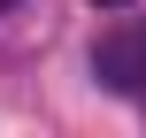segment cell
I'll use <instances>...</instances> for the list:
<instances>
[{"label": "cell", "mask_w": 146, "mask_h": 138, "mask_svg": "<svg viewBox=\"0 0 146 138\" xmlns=\"http://www.w3.org/2000/svg\"><path fill=\"white\" fill-rule=\"evenodd\" d=\"M92 77L108 92H146V31H108L92 46Z\"/></svg>", "instance_id": "obj_1"}, {"label": "cell", "mask_w": 146, "mask_h": 138, "mask_svg": "<svg viewBox=\"0 0 146 138\" xmlns=\"http://www.w3.org/2000/svg\"><path fill=\"white\" fill-rule=\"evenodd\" d=\"M100 8H123V0H100Z\"/></svg>", "instance_id": "obj_2"}, {"label": "cell", "mask_w": 146, "mask_h": 138, "mask_svg": "<svg viewBox=\"0 0 146 138\" xmlns=\"http://www.w3.org/2000/svg\"><path fill=\"white\" fill-rule=\"evenodd\" d=\"M0 8H15V0H0Z\"/></svg>", "instance_id": "obj_3"}]
</instances>
